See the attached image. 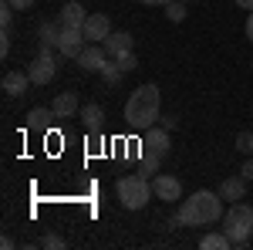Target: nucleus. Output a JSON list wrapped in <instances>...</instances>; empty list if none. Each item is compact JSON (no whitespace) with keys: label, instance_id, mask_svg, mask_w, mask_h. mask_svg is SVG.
<instances>
[{"label":"nucleus","instance_id":"393cba45","mask_svg":"<svg viewBox=\"0 0 253 250\" xmlns=\"http://www.w3.org/2000/svg\"><path fill=\"white\" fill-rule=\"evenodd\" d=\"M112 61H118V68L128 75V71H135L138 68V58H135V51H128V54H122V58H112Z\"/></svg>","mask_w":253,"mask_h":250},{"label":"nucleus","instance_id":"f257e3e1","mask_svg":"<svg viewBox=\"0 0 253 250\" xmlns=\"http://www.w3.org/2000/svg\"><path fill=\"white\" fill-rule=\"evenodd\" d=\"M162 118V95L156 85H138L125 101V125L128 129H152Z\"/></svg>","mask_w":253,"mask_h":250},{"label":"nucleus","instance_id":"b1692460","mask_svg":"<svg viewBox=\"0 0 253 250\" xmlns=\"http://www.w3.org/2000/svg\"><path fill=\"white\" fill-rule=\"evenodd\" d=\"M0 24H3V31H10V24H14V3L10 0L0 3Z\"/></svg>","mask_w":253,"mask_h":250},{"label":"nucleus","instance_id":"6ab92c4d","mask_svg":"<svg viewBox=\"0 0 253 250\" xmlns=\"http://www.w3.org/2000/svg\"><path fill=\"white\" fill-rule=\"evenodd\" d=\"M162 159H166V155H159V152H142V162H138V176H145V179H156L159 166H162Z\"/></svg>","mask_w":253,"mask_h":250},{"label":"nucleus","instance_id":"0eeeda50","mask_svg":"<svg viewBox=\"0 0 253 250\" xmlns=\"http://www.w3.org/2000/svg\"><path fill=\"white\" fill-rule=\"evenodd\" d=\"M152 193H156V200H162V203H179L182 200V183L169 173H159L152 179Z\"/></svg>","mask_w":253,"mask_h":250},{"label":"nucleus","instance_id":"ddd939ff","mask_svg":"<svg viewBox=\"0 0 253 250\" xmlns=\"http://www.w3.org/2000/svg\"><path fill=\"white\" fill-rule=\"evenodd\" d=\"M51 108H54V115H58V118H75L81 112L78 92H61V95L51 101Z\"/></svg>","mask_w":253,"mask_h":250},{"label":"nucleus","instance_id":"f3484780","mask_svg":"<svg viewBox=\"0 0 253 250\" xmlns=\"http://www.w3.org/2000/svg\"><path fill=\"white\" fill-rule=\"evenodd\" d=\"M51 118H58V115H54V108H31V112H27V122H24V129H27V132H47Z\"/></svg>","mask_w":253,"mask_h":250},{"label":"nucleus","instance_id":"9b49d317","mask_svg":"<svg viewBox=\"0 0 253 250\" xmlns=\"http://www.w3.org/2000/svg\"><path fill=\"white\" fill-rule=\"evenodd\" d=\"M247 183H250V179H247L243 173L230 176V179H223V183H219V190H216V193H219L226 203H240V200L247 196Z\"/></svg>","mask_w":253,"mask_h":250},{"label":"nucleus","instance_id":"a878e982","mask_svg":"<svg viewBox=\"0 0 253 250\" xmlns=\"http://www.w3.org/2000/svg\"><path fill=\"white\" fill-rule=\"evenodd\" d=\"M41 247L61 250V247H64V237H61V233H44V237H41Z\"/></svg>","mask_w":253,"mask_h":250},{"label":"nucleus","instance_id":"2f4dec72","mask_svg":"<svg viewBox=\"0 0 253 250\" xmlns=\"http://www.w3.org/2000/svg\"><path fill=\"white\" fill-rule=\"evenodd\" d=\"M236 7H240V10H253V0H233Z\"/></svg>","mask_w":253,"mask_h":250},{"label":"nucleus","instance_id":"1a4fd4ad","mask_svg":"<svg viewBox=\"0 0 253 250\" xmlns=\"http://www.w3.org/2000/svg\"><path fill=\"white\" fill-rule=\"evenodd\" d=\"M81 31H84L88 44H105V38L112 34V20H108V14H88Z\"/></svg>","mask_w":253,"mask_h":250},{"label":"nucleus","instance_id":"9d476101","mask_svg":"<svg viewBox=\"0 0 253 250\" xmlns=\"http://www.w3.org/2000/svg\"><path fill=\"white\" fill-rule=\"evenodd\" d=\"M132 44H135V38H132L128 31H112V34L105 38L101 48H105V54H108V58H122V54H128V51H132Z\"/></svg>","mask_w":253,"mask_h":250},{"label":"nucleus","instance_id":"a211bd4d","mask_svg":"<svg viewBox=\"0 0 253 250\" xmlns=\"http://www.w3.org/2000/svg\"><path fill=\"white\" fill-rule=\"evenodd\" d=\"M61 20H47V24H41L38 27V41H41V48L44 51H51V48H58V41H61Z\"/></svg>","mask_w":253,"mask_h":250},{"label":"nucleus","instance_id":"7ed1b4c3","mask_svg":"<svg viewBox=\"0 0 253 250\" xmlns=\"http://www.w3.org/2000/svg\"><path fill=\"white\" fill-rule=\"evenodd\" d=\"M223 233L230 237L233 247H247L253 233V206L247 203H230V210L223 213Z\"/></svg>","mask_w":253,"mask_h":250},{"label":"nucleus","instance_id":"5701e85b","mask_svg":"<svg viewBox=\"0 0 253 250\" xmlns=\"http://www.w3.org/2000/svg\"><path fill=\"white\" fill-rule=\"evenodd\" d=\"M236 152L253 155V132H240L236 135Z\"/></svg>","mask_w":253,"mask_h":250},{"label":"nucleus","instance_id":"bb28decb","mask_svg":"<svg viewBox=\"0 0 253 250\" xmlns=\"http://www.w3.org/2000/svg\"><path fill=\"white\" fill-rule=\"evenodd\" d=\"M7 54H10V31L0 34V58H7Z\"/></svg>","mask_w":253,"mask_h":250},{"label":"nucleus","instance_id":"20e7f679","mask_svg":"<svg viewBox=\"0 0 253 250\" xmlns=\"http://www.w3.org/2000/svg\"><path fill=\"white\" fill-rule=\"evenodd\" d=\"M118 203L125 206V210H142L156 193H152V179H145V176H138V173H132V176H122L118 179Z\"/></svg>","mask_w":253,"mask_h":250},{"label":"nucleus","instance_id":"f03ea898","mask_svg":"<svg viewBox=\"0 0 253 250\" xmlns=\"http://www.w3.org/2000/svg\"><path fill=\"white\" fill-rule=\"evenodd\" d=\"M223 196L219 193H210V190H199L193 193L189 200H182L179 206V220L182 227H210L216 220H223Z\"/></svg>","mask_w":253,"mask_h":250},{"label":"nucleus","instance_id":"aec40b11","mask_svg":"<svg viewBox=\"0 0 253 250\" xmlns=\"http://www.w3.org/2000/svg\"><path fill=\"white\" fill-rule=\"evenodd\" d=\"M199 247H203V250H230L233 244H230L226 233H206V237L199 240Z\"/></svg>","mask_w":253,"mask_h":250},{"label":"nucleus","instance_id":"72a5a7b5","mask_svg":"<svg viewBox=\"0 0 253 250\" xmlns=\"http://www.w3.org/2000/svg\"><path fill=\"white\" fill-rule=\"evenodd\" d=\"M186 3H193V0H186Z\"/></svg>","mask_w":253,"mask_h":250},{"label":"nucleus","instance_id":"7c9ffc66","mask_svg":"<svg viewBox=\"0 0 253 250\" xmlns=\"http://www.w3.org/2000/svg\"><path fill=\"white\" fill-rule=\"evenodd\" d=\"M138 3H145V7H166L169 0H138Z\"/></svg>","mask_w":253,"mask_h":250},{"label":"nucleus","instance_id":"39448f33","mask_svg":"<svg viewBox=\"0 0 253 250\" xmlns=\"http://www.w3.org/2000/svg\"><path fill=\"white\" fill-rule=\"evenodd\" d=\"M27 75H31V85H47V81H54V75H58V61L51 58V51L41 48V54L27 64Z\"/></svg>","mask_w":253,"mask_h":250},{"label":"nucleus","instance_id":"473e14b6","mask_svg":"<svg viewBox=\"0 0 253 250\" xmlns=\"http://www.w3.org/2000/svg\"><path fill=\"white\" fill-rule=\"evenodd\" d=\"M247 38L253 41V10H250V14H247Z\"/></svg>","mask_w":253,"mask_h":250},{"label":"nucleus","instance_id":"c85d7f7f","mask_svg":"<svg viewBox=\"0 0 253 250\" xmlns=\"http://www.w3.org/2000/svg\"><path fill=\"white\" fill-rule=\"evenodd\" d=\"M240 173L247 176V179H253V155L247 159V162H243V166H240Z\"/></svg>","mask_w":253,"mask_h":250},{"label":"nucleus","instance_id":"4468645a","mask_svg":"<svg viewBox=\"0 0 253 250\" xmlns=\"http://www.w3.org/2000/svg\"><path fill=\"white\" fill-rule=\"evenodd\" d=\"M61 27H84V20H88V10L81 7V0H71V3H64L61 7Z\"/></svg>","mask_w":253,"mask_h":250},{"label":"nucleus","instance_id":"dca6fc26","mask_svg":"<svg viewBox=\"0 0 253 250\" xmlns=\"http://www.w3.org/2000/svg\"><path fill=\"white\" fill-rule=\"evenodd\" d=\"M27 85H31V75H27V71H7L3 81H0V88H3L10 98L24 95V92H27Z\"/></svg>","mask_w":253,"mask_h":250},{"label":"nucleus","instance_id":"c756f323","mask_svg":"<svg viewBox=\"0 0 253 250\" xmlns=\"http://www.w3.org/2000/svg\"><path fill=\"white\" fill-rule=\"evenodd\" d=\"M10 3H14V10H27V7H34L38 0H10Z\"/></svg>","mask_w":253,"mask_h":250},{"label":"nucleus","instance_id":"4be33fe9","mask_svg":"<svg viewBox=\"0 0 253 250\" xmlns=\"http://www.w3.org/2000/svg\"><path fill=\"white\" fill-rule=\"evenodd\" d=\"M101 75H105V81H108V85H118L125 71L118 68V61H112V58H108V61H105V68H101Z\"/></svg>","mask_w":253,"mask_h":250},{"label":"nucleus","instance_id":"2eb2a0df","mask_svg":"<svg viewBox=\"0 0 253 250\" xmlns=\"http://www.w3.org/2000/svg\"><path fill=\"white\" fill-rule=\"evenodd\" d=\"M78 118L84 122L88 132H101V125H105V108H101L98 101H88V105H81Z\"/></svg>","mask_w":253,"mask_h":250},{"label":"nucleus","instance_id":"cd10ccee","mask_svg":"<svg viewBox=\"0 0 253 250\" xmlns=\"http://www.w3.org/2000/svg\"><path fill=\"white\" fill-rule=\"evenodd\" d=\"M159 125H166V129L172 132L175 125H179V118H172V115H162V118H159Z\"/></svg>","mask_w":253,"mask_h":250},{"label":"nucleus","instance_id":"f8f14e48","mask_svg":"<svg viewBox=\"0 0 253 250\" xmlns=\"http://www.w3.org/2000/svg\"><path fill=\"white\" fill-rule=\"evenodd\" d=\"M75 61H78L84 71H101V68H105V61H108V54H105V48H101V44H84V51H81Z\"/></svg>","mask_w":253,"mask_h":250},{"label":"nucleus","instance_id":"6e6552de","mask_svg":"<svg viewBox=\"0 0 253 250\" xmlns=\"http://www.w3.org/2000/svg\"><path fill=\"white\" fill-rule=\"evenodd\" d=\"M84 44H88V38H84L81 27H64L61 31V41H58V51L64 58H78L81 51H84Z\"/></svg>","mask_w":253,"mask_h":250},{"label":"nucleus","instance_id":"412c9836","mask_svg":"<svg viewBox=\"0 0 253 250\" xmlns=\"http://www.w3.org/2000/svg\"><path fill=\"white\" fill-rule=\"evenodd\" d=\"M162 10H166V17L172 20V24H182L186 20V0H169Z\"/></svg>","mask_w":253,"mask_h":250},{"label":"nucleus","instance_id":"423d86ee","mask_svg":"<svg viewBox=\"0 0 253 250\" xmlns=\"http://www.w3.org/2000/svg\"><path fill=\"white\" fill-rule=\"evenodd\" d=\"M142 152H159V155H166L169 152V146H172V139H169V129L166 125H152V129H145V135H142Z\"/></svg>","mask_w":253,"mask_h":250}]
</instances>
